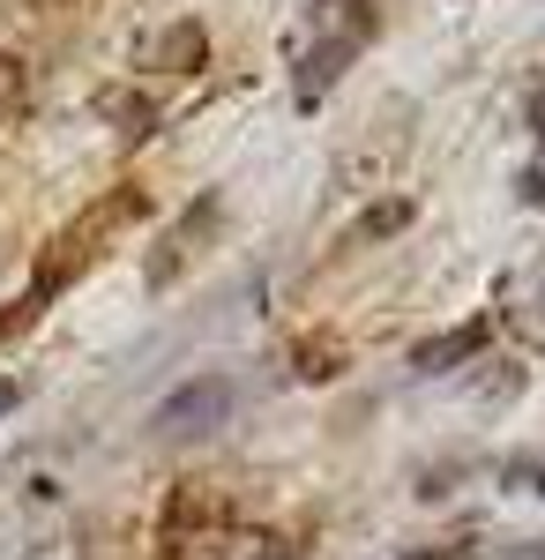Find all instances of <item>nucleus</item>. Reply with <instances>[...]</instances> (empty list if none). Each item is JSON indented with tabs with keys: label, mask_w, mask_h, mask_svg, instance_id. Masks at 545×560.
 Instances as JSON below:
<instances>
[{
	"label": "nucleus",
	"mask_w": 545,
	"mask_h": 560,
	"mask_svg": "<svg viewBox=\"0 0 545 560\" xmlns=\"http://www.w3.org/2000/svg\"><path fill=\"white\" fill-rule=\"evenodd\" d=\"M142 210H150V202H142V187H120V195H105L97 210H83V217H76V224H68V232H60V240L38 255V284H31V300L60 292V284H76L90 261L105 255V240H113L120 224H135Z\"/></svg>",
	"instance_id": "obj_1"
},
{
	"label": "nucleus",
	"mask_w": 545,
	"mask_h": 560,
	"mask_svg": "<svg viewBox=\"0 0 545 560\" xmlns=\"http://www.w3.org/2000/svg\"><path fill=\"white\" fill-rule=\"evenodd\" d=\"M224 419H232V382L224 374H195V382H179L150 411V433L158 441H195V433H217Z\"/></svg>",
	"instance_id": "obj_2"
},
{
	"label": "nucleus",
	"mask_w": 545,
	"mask_h": 560,
	"mask_svg": "<svg viewBox=\"0 0 545 560\" xmlns=\"http://www.w3.org/2000/svg\"><path fill=\"white\" fill-rule=\"evenodd\" d=\"M367 38H374V15H351L344 31H322V38L306 45V60H299V105H306V113L336 90V75L359 60V45H367Z\"/></svg>",
	"instance_id": "obj_3"
},
{
	"label": "nucleus",
	"mask_w": 545,
	"mask_h": 560,
	"mask_svg": "<svg viewBox=\"0 0 545 560\" xmlns=\"http://www.w3.org/2000/svg\"><path fill=\"white\" fill-rule=\"evenodd\" d=\"M217 224V202H202V210H187L179 224L165 232V247L150 255V284H172L179 269H187V255H202V232Z\"/></svg>",
	"instance_id": "obj_4"
},
{
	"label": "nucleus",
	"mask_w": 545,
	"mask_h": 560,
	"mask_svg": "<svg viewBox=\"0 0 545 560\" xmlns=\"http://www.w3.org/2000/svg\"><path fill=\"white\" fill-rule=\"evenodd\" d=\"M486 337H494V322H486V314H471L463 329H449V337L419 345V374H449V366H463V359H478V351H486Z\"/></svg>",
	"instance_id": "obj_5"
},
{
	"label": "nucleus",
	"mask_w": 545,
	"mask_h": 560,
	"mask_svg": "<svg viewBox=\"0 0 545 560\" xmlns=\"http://www.w3.org/2000/svg\"><path fill=\"white\" fill-rule=\"evenodd\" d=\"M202 52H210L202 23H172L165 38L150 45V68H172V75H187V68H202Z\"/></svg>",
	"instance_id": "obj_6"
},
{
	"label": "nucleus",
	"mask_w": 545,
	"mask_h": 560,
	"mask_svg": "<svg viewBox=\"0 0 545 560\" xmlns=\"http://www.w3.org/2000/svg\"><path fill=\"white\" fill-rule=\"evenodd\" d=\"M105 120H120V135H150L158 105H150V97H135V90H113V97H105Z\"/></svg>",
	"instance_id": "obj_7"
},
{
	"label": "nucleus",
	"mask_w": 545,
	"mask_h": 560,
	"mask_svg": "<svg viewBox=\"0 0 545 560\" xmlns=\"http://www.w3.org/2000/svg\"><path fill=\"white\" fill-rule=\"evenodd\" d=\"M292 359H299V366H292L299 382H336V374H344V351H336V345H299Z\"/></svg>",
	"instance_id": "obj_8"
},
{
	"label": "nucleus",
	"mask_w": 545,
	"mask_h": 560,
	"mask_svg": "<svg viewBox=\"0 0 545 560\" xmlns=\"http://www.w3.org/2000/svg\"><path fill=\"white\" fill-rule=\"evenodd\" d=\"M31 97V60H0V120H15Z\"/></svg>",
	"instance_id": "obj_9"
},
{
	"label": "nucleus",
	"mask_w": 545,
	"mask_h": 560,
	"mask_svg": "<svg viewBox=\"0 0 545 560\" xmlns=\"http://www.w3.org/2000/svg\"><path fill=\"white\" fill-rule=\"evenodd\" d=\"M508 478H515V486H531V493H545V456H515Z\"/></svg>",
	"instance_id": "obj_10"
},
{
	"label": "nucleus",
	"mask_w": 545,
	"mask_h": 560,
	"mask_svg": "<svg viewBox=\"0 0 545 560\" xmlns=\"http://www.w3.org/2000/svg\"><path fill=\"white\" fill-rule=\"evenodd\" d=\"M404 217H411V210H404V202H389V210H374V217H367V232H396Z\"/></svg>",
	"instance_id": "obj_11"
},
{
	"label": "nucleus",
	"mask_w": 545,
	"mask_h": 560,
	"mask_svg": "<svg viewBox=\"0 0 545 560\" xmlns=\"http://www.w3.org/2000/svg\"><path fill=\"white\" fill-rule=\"evenodd\" d=\"M523 202H545V165H531V173H523Z\"/></svg>",
	"instance_id": "obj_12"
},
{
	"label": "nucleus",
	"mask_w": 545,
	"mask_h": 560,
	"mask_svg": "<svg viewBox=\"0 0 545 560\" xmlns=\"http://www.w3.org/2000/svg\"><path fill=\"white\" fill-rule=\"evenodd\" d=\"M15 404H23V382H0V419H8Z\"/></svg>",
	"instance_id": "obj_13"
},
{
	"label": "nucleus",
	"mask_w": 545,
	"mask_h": 560,
	"mask_svg": "<svg viewBox=\"0 0 545 560\" xmlns=\"http://www.w3.org/2000/svg\"><path fill=\"white\" fill-rule=\"evenodd\" d=\"M411 560H478L471 546H441V553H411Z\"/></svg>",
	"instance_id": "obj_14"
},
{
	"label": "nucleus",
	"mask_w": 545,
	"mask_h": 560,
	"mask_svg": "<svg viewBox=\"0 0 545 560\" xmlns=\"http://www.w3.org/2000/svg\"><path fill=\"white\" fill-rule=\"evenodd\" d=\"M531 135H538V142H545V90H538V97H531Z\"/></svg>",
	"instance_id": "obj_15"
},
{
	"label": "nucleus",
	"mask_w": 545,
	"mask_h": 560,
	"mask_svg": "<svg viewBox=\"0 0 545 560\" xmlns=\"http://www.w3.org/2000/svg\"><path fill=\"white\" fill-rule=\"evenodd\" d=\"M523 560H545V538H531V546H523Z\"/></svg>",
	"instance_id": "obj_16"
},
{
	"label": "nucleus",
	"mask_w": 545,
	"mask_h": 560,
	"mask_svg": "<svg viewBox=\"0 0 545 560\" xmlns=\"http://www.w3.org/2000/svg\"><path fill=\"white\" fill-rule=\"evenodd\" d=\"M262 560H299V553H292V546H269V553H262Z\"/></svg>",
	"instance_id": "obj_17"
}]
</instances>
